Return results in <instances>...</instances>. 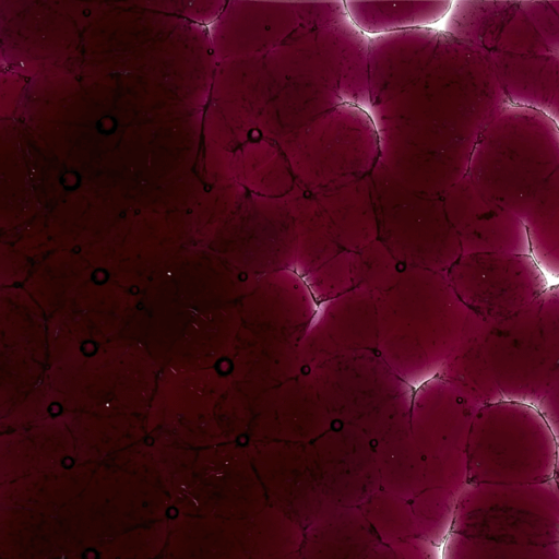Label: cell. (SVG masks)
Wrapping results in <instances>:
<instances>
[{
	"label": "cell",
	"mask_w": 559,
	"mask_h": 559,
	"mask_svg": "<svg viewBox=\"0 0 559 559\" xmlns=\"http://www.w3.org/2000/svg\"><path fill=\"white\" fill-rule=\"evenodd\" d=\"M490 323L469 312L455 362L460 392L477 407L502 400L486 345Z\"/></svg>",
	"instance_id": "cell-5"
},
{
	"label": "cell",
	"mask_w": 559,
	"mask_h": 559,
	"mask_svg": "<svg viewBox=\"0 0 559 559\" xmlns=\"http://www.w3.org/2000/svg\"><path fill=\"white\" fill-rule=\"evenodd\" d=\"M454 533L527 546L559 544V489L554 480L525 485L467 484Z\"/></svg>",
	"instance_id": "cell-3"
},
{
	"label": "cell",
	"mask_w": 559,
	"mask_h": 559,
	"mask_svg": "<svg viewBox=\"0 0 559 559\" xmlns=\"http://www.w3.org/2000/svg\"><path fill=\"white\" fill-rule=\"evenodd\" d=\"M460 301L487 322L508 319L548 288L546 274L531 254L466 253L451 271Z\"/></svg>",
	"instance_id": "cell-4"
},
{
	"label": "cell",
	"mask_w": 559,
	"mask_h": 559,
	"mask_svg": "<svg viewBox=\"0 0 559 559\" xmlns=\"http://www.w3.org/2000/svg\"><path fill=\"white\" fill-rule=\"evenodd\" d=\"M486 345L502 400L537 406L559 373V301L547 289L516 314L491 322Z\"/></svg>",
	"instance_id": "cell-2"
},
{
	"label": "cell",
	"mask_w": 559,
	"mask_h": 559,
	"mask_svg": "<svg viewBox=\"0 0 559 559\" xmlns=\"http://www.w3.org/2000/svg\"><path fill=\"white\" fill-rule=\"evenodd\" d=\"M447 559H559V544L514 545L453 533L447 545Z\"/></svg>",
	"instance_id": "cell-6"
},
{
	"label": "cell",
	"mask_w": 559,
	"mask_h": 559,
	"mask_svg": "<svg viewBox=\"0 0 559 559\" xmlns=\"http://www.w3.org/2000/svg\"><path fill=\"white\" fill-rule=\"evenodd\" d=\"M557 440L536 406L500 400L477 408L467 442V483L552 480Z\"/></svg>",
	"instance_id": "cell-1"
},
{
	"label": "cell",
	"mask_w": 559,
	"mask_h": 559,
	"mask_svg": "<svg viewBox=\"0 0 559 559\" xmlns=\"http://www.w3.org/2000/svg\"><path fill=\"white\" fill-rule=\"evenodd\" d=\"M552 480L556 483L558 489H559V443L557 445V453H556V462H555V471H554V478Z\"/></svg>",
	"instance_id": "cell-8"
},
{
	"label": "cell",
	"mask_w": 559,
	"mask_h": 559,
	"mask_svg": "<svg viewBox=\"0 0 559 559\" xmlns=\"http://www.w3.org/2000/svg\"><path fill=\"white\" fill-rule=\"evenodd\" d=\"M536 407L550 428L557 443H559V373L552 380Z\"/></svg>",
	"instance_id": "cell-7"
},
{
	"label": "cell",
	"mask_w": 559,
	"mask_h": 559,
	"mask_svg": "<svg viewBox=\"0 0 559 559\" xmlns=\"http://www.w3.org/2000/svg\"><path fill=\"white\" fill-rule=\"evenodd\" d=\"M548 289L557 298V300L559 301V284L554 285V286H549Z\"/></svg>",
	"instance_id": "cell-9"
}]
</instances>
